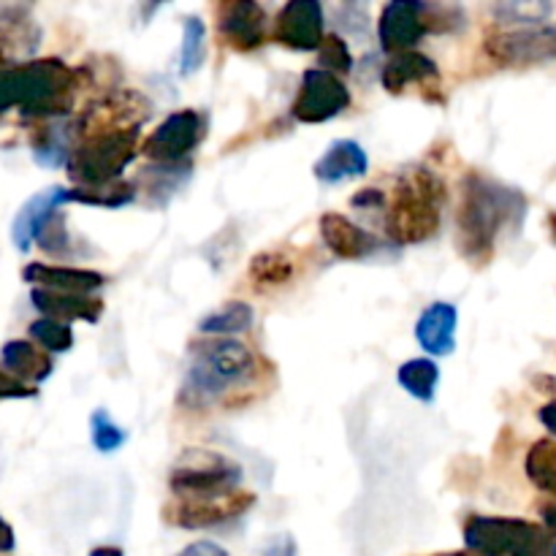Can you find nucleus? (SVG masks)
<instances>
[{
  "label": "nucleus",
  "instance_id": "4be33fe9",
  "mask_svg": "<svg viewBox=\"0 0 556 556\" xmlns=\"http://www.w3.org/2000/svg\"><path fill=\"white\" fill-rule=\"evenodd\" d=\"M440 71L432 58L421 52H402L394 54L389 63L383 65V87L389 92H402L407 85H418V81L438 79Z\"/></svg>",
  "mask_w": 556,
  "mask_h": 556
},
{
  "label": "nucleus",
  "instance_id": "a19ab883",
  "mask_svg": "<svg viewBox=\"0 0 556 556\" xmlns=\"http://www.w3.org/2000/svg\"><path fill=\"white\" fill-rule=\"evenodd\" d=\"M9 63V52H5V47H3V41H0V71H3V65Z\"/></svg>",
  "mask_w": 556,
  "mask_h": 556
},
{
  "label": "nucleus",
  "instance_id": "1a4fd4ad",
  "mask_svg": "<svg viewBox=\"0 0 556 556\" xmlns=\"http://www.w3.org/2000/svg\"><path fill=\"white\" fill-rule=\"evenodd\" d=\"M348 106H351V92L342 85L340 76L329 74V71L309 68L304 71L302 90H299L291 112L299 123L318 125L334 119Z\"/></svg>",
  "mask_w": 556,
  "mask_h": 556
},
{
  "label": "nucleus",
  "instance_id": "412c9836",
  "mask_svg": "<svg viewBox=\"0 0 556 556\" xmlns=\"http://www.w3.org/2000/svg\"><path fill=\"white\" fill-rule=\"evenodd\" d=\"M0 364H3V372H9L11 378H16L25 386L43 383L54 369L49 353L38 351L36 345H30L25 340L5 342L3 351H0Z\"/></svg>",
  "mask_w": 556,
  "mask_h": 556
},
{
  "label": "nucleus",
  "instance_id": "37998d69",
  "mask_svg": "<svg viewBox=\"0 0 556 556\" xmlns=\"http://www.w3.org/2000/svg\"><path fill=\"white\" fill-rule=\"evenodd\" d=\"M548 223H552V233H554V239H556V215H552V220H548Z\"/></svg>",
  "mask_w": 556,
  "mask_h": 556
},
{
  "label": "nucleus",
  "instance_id": "ea45409f",
  "mask_svg": "<svg viewBox=\"0 0 556 556\" xmlns=\"http://www.w3.org/2000/svg\"><path fill=\"white\" fill-rule=\"evenodd\" d=\"M90 556H125L123 548H114V546H101V548H92Z\"/></svg>",
  "mask_w": 556,
  "mask_h": 556
},
{
  "label": "nucleus",
  "instance_id": "58836bf2",
  "mask_svg": "<svg viewBox=\"0 0 556 556\" xmlns=\"http://www.w3.org/2000/svg\"><path fill=\"white\" fill-rule=\"evenodd\" d=\"M14 530H11L3 521V516H0V554H9L11 548H14Z\"/></svg>",
  "mask_w": 556,
  "mask_h": 556
},
{
  "label": "nucleus",
  "instance_id": "f8f14e48",
  "mask_svg": "<svg viewBox=\"0 0 556 556\" xmlns=\"http://www.w3.org/2000/svg\"><path fill=\"white\" fill-rule=\"evenodd\" d=\"M275 38L293 52H315L324 43V9L315 0H291L280 9Z\"/></svg>",
  "mask_w": 556,
  "mask_h": 556
},
{
  "label": "nucleus",
  "instance_id": "9d476101",
  "mask_svg": "<svg viewBox=\"0 0 556 556\" xmlns=\"http://www.w3.org/2000/svg\"><path fill=\"white\" fill-rule=\"evenodd\" d=\"M255 497L248 492H228L215 494V497H199V500H177L168 519L182 530H204V527L226 525V521L239 519L253 508Z\"/></svg>",
  "mask_w": 556,
  "mask_h": 556
},
{
  "label": "nucleus",
  "instance_id": "c85d7f7f",
  "mask_svg": "<svg viewBox=\"0 0 556 556\" xmlns=\"http://www.w3.org/2000/svg\"><path fill=\"white\" fill-rule=\"evenodd\" d=\"M30 337L49 353H68L74 348V331H71L68 324H60V320H33Z\"/></svg>",
  "mask_w": 556,
  "mask_h": 556
},
{
  "label": "nucleus",
  "instance_id": "9b49d317",
  "mask_svg": "<svg viewBox=\"0 0 556 556\" xmlns=\"http://www.w3.org/2000/svg\"><path fill=\"white\" fill-rule=\"evenodd\" d=\"M486 52L505 65H532L552 60L556 58V25L494 33L486 38Z\"/></svg>",
  "mask_w": 556,
  "mask_h": 556
},
{
  "label": "nucleus",
  "instance_id": "6ab92c4d",
  "mask_svg": "<svg viewBox=\"0 0 556 556\" xmlns=\"http://www.w3.org/2000/svg\"><path fill=\"white\" fill-rule=\"evenodd\" d=\"M30 302L38 313H43V318L60 320V324H68V320H87V324H96L103 313V302L81 296V293H60L33 288Z\"/></svg>",
  "mask_w": 556,
  "mask_h": 556
},
{
  "label": "nucleus",
  "instance_id": "7ed1b4c3",
  "mask_svg": "<svg viewBox=\"0 0 556 556\" xmlns=\"http://www.w3.org/2000/svg\"><path fill=\"white\" fill-rule=\"evenodd\" d=\"M76 74L63 60H33L0 71V114L22 109L25 117L68 114L74 106Z\"/></svg>",
  "mask_w": 556,
  "mask_h": 556
},
{
  "label": "nucleus",
  "instance_id": "2eb2a0df",
  "mask_svg": "<svg viewBox=\"0 0 556 556\" xmlns=\"http://www.w3.org/2000/svg\"><path fill=\"white\" fill-rule=\"evenodd\" d=\"M65 193H68V188L52 185V188L33 195V199L16 212L14 226H11V239H14V248L20 250V253H27V250L33 248V242H36V233L41 231L43 223H47L60 206L68 204V201H65Z\"/></svg>",
  "mask_w": 556,
  "mask_h": 556
},
{
  "label": "nucleus",
  "instance_id": "0eeeda50",
  "mask_svg": "<svg viewBox=\"0 0 556 556\" xmlns=\"http://www.w3.org/2000/svg\"><path fill=\"white\" fill-rule=\"evenodd\" d=\"M239 483H242V467L223 454H210V451L185 454L168 476V486L177 494V500H199L237 492Z\"/></svg>",
  "mask_w": 556,
  "mask_h": 556
},
{
  "label": "nucleus",
  "instance_id": "f3484780",
  "mask_svg": "<svg viewBox=\"0 0 556 556\" xmlns=\"http://www.w3.org/2000/svg\"><path fill=\"white\" fill-rule=\"evenodd\" d=\"M318 228L326 248L342 261L367 258V255L375 253V248H378V242H375L364 228H358L356 223L348 220L345 215H337V212H326V215L320 217Z\"/></svg>",
  "mask_w": 556,
  "mask_h": 556
},
{
  "label": "nucleus",
  "instance_id": "ddd939ff",
  "mask_svg": "<svg viewBox=\"0 0 556 556\" xmlns=\"http://www.w3.org/2000/svg\"><path fill=\"white\" fill-rule=\"evenodd\" d=\"M424 11H427V5L413 3V0H394V3L386 5L378 22L380 47L391 54L413 52V47L429 30V25L424 22Z\"/></svg>",
  "mask_w": 556,
  "mask_h": 556
},
{
  "label": "nucleus",
  "instance_id": "f704fd0d",
  "mask_svg": "<svg viewBox=\"0 0 556 556\" xmlns=\"http://www.w3.org/2000/svg\"><path fill=\"white\" fill-rule=\"evenodd\" d=\"M177 556H228V552L212 541H199V543H190V546L182 548Z\"/></svg>",
  "mask_w": 556,
  "mask_h": 556
},
{
  "label": "nucleus",
  "instance_id": "7c9ffc66",
  "mask_svg": "<svg viewBox=\"0 0 556 556\" xmlns=\"http://www.w3.org/2000/svg\"><path fill=\"white\" fill-rule=\"evenodd\" d=\"M33 157H36V163H41V166H47V168L65 166L71 157L68 139H65V134H60L58 128H49L47 134H43V139L33 144Z\"/></svg>",
  "mask_w": 556,
  "mask_h": 556
},
{
  "label": "nucleus",
  "instance_id": "4c0bfd02",
  "mask_svg": "<svg viewBox=\"0 0 556 556\" xmlns=\"http://www.w3.org/2000/svg\"><path fill=\"white\" fill-rule=\"evenodd\" d=\"M541 519H543V530H546L548 535L556 538V503L543 505V508H541Z\"/></svg>",
  "mask_w": 556,
  "mask_h": 556
},
{
  "label": "nucleus",
  "instance_id": "aec40b11",
  "mask_svg": "<svg viewBox=\"0 0 556 556\" xmlns=\"http://www.w3.org/2000/svg\"><path fill=\"white\" fill-rule=\"evenodd\" d=\"M369 168L367 152L358 141L353 139H337L334 144H329V150L320 155V161L315 163V177L326 185H340L348 179L364 177Z\"/></svg>",
  "mask_w": 556,
  "mask_h": 556
},
{
  "label": "nucleus",
  "instance_id": "e433bc0d",
  "mask_svg": "<svg viewBox=\"0 0 556 556\" xmlns=\"http://www.w3.org/2000/svg\"><path fill=\"white\" fill-rule=\"evenodd\" d=\"M538 418H541L543 427L548 429V432L556 438V402H548V405L541 407V413H538Z\"/></svg>",
  "mask_w": 556,
  "mask_h": 556
},
{
  "label": "nucleus",
  "instance_id": "bb28decb",
  "mask_svg": "<svg viewBox=\"0 0 556 556\" xmlns=\"http://www.w3.org/2000/svg\"><path fill=\"white\" fill-rule=\"evenodd\" d=\"M250 277H253L255 286L261 288H277L291 282L293 277V261L286 253H261L250 261Z\"/></svg>",
  "mask_w": 556,
  "mask_h": 556
},
{
  "label": "nucleus",
  "instance_id": "6e6552de",
  "mask_svg": "<svg viewBox=\"0 0 556 556\" xmlns=\"http://www.w3.org/2000/svg\"><path fill=\"white\" fill-rule=\"evenodd\" d=\"M204 139V117H201L195 109H182V112H174L152 130L150 136L141 144L150 161L161 163V166H174V163L182 161L185 155L199 147V141Z\"/></svg>",
  "mask_w": 556,
  "mask_h": 556
},
{
  "label": "nucleus",
  "instance_id": "72a5a7b5",
  "mask_svg": "<svg viewBox=\"0 0 556 556\" xmlns=\"http://www.w3.org/2000/svg\"><path fill=\"white\" fill-rule=\"evenodd\" d=\"M30 396H36L33 386L20 383V380L0 369V400H30Z\"/></svg>",
  "mask_w": 556,
  "mask_h": 556
},
{
  "label": "nucleus",
  "instance_id": "423d86ee",
  "mask_svg": "<svg viewBox=\"0 0 556 556\" xmlns=\"http://www.w3.org/2000/svg\"><path fill=\"white\" fill-rule=\"evenodd\" d=\"M465 543L476 556H556V538L541 525L505 516H470Z\"/></svg>",
  "mask_w": 556,
  "mask_h": 556
},
{
  "label": "nucleus",
  "instance_id": "dca6fc26",
  "mask_svg": "<svg viewBox=\"0 0 556 556\" xmlns=\"http://www.w3.org/2000/svg\"><path fill=\"white\" fill-rule=\"evenodd\" d=\"M25 282H33L43 291H60V293H87L103 288L106 277L98 275L92 269H74V266H49V264H27L22 269Z\"/></svg>",
  "mask_w": 556,
  "mask_h": 556
},
{
  "label": "nucleus",
  "instance_id": "a878e982",
  "mask_svg": "<svg viewBox=\"0 0 556 556\" xmlns=\"http://www.w3.org/2000/svg\"><path fill=\"white\" fill-rule=\"evenodd\" d=\"M206 60V25L201 16H188L182 22V49H179V74L190 76Z\"/></svg>",
  "mask_w": 556,
  "mask_h": 556
},
{
  "label": "nucleus",
  "instance_id": "2f4dec72",
  "mask_svg": "<svg viewBox=\"0 0 556 556\" xmlns=\"http://www.w3.org/2000/svg\"><path fill=\"white\" fill-rule=\"evenodd\" d=\"M318 68L329 71V74H351L353 71V54L348 43L340 36H326L318 49Z\"/></svg>",
  "mask_w": 556,
  "mask_h": 556
},
{
  "label": "nucleus",
  "instance_id": "b1692460",
  "mask_svg": "<svg viewBox=\"0 0 556 556\" xmlns=\"http://www.w3.org/2000/svg\"><path fill=\"white\" fill-rule=\"evenodd\" d=\"M253 307L244 302H231L226 304L217 313L206 315L204 320L199 324L201 334H217L220 340H233V334H242L253 326Z\"/></svg>",
  "mask_w": 556,
  "mask_h": 556
},
{
  "label": "nucleus",
  "instance_id": "79ce46f5",
  "mask_svg": "<svg viewBox=\"0 0 556 556\" xmlns=\"http://www.w3.org/2000/svg\"><path fill=\"white\" fill-rule=\"evenodd\" d=\"M438 556H476V554H470V552H451V554H438Z\"/></svg>",
  "mask_w": 556,
  "mask_h": 556
},
{
  "label": "nucleus",
  "instance_id": "473e14b6",
  "mask_svg": "<svg viewBox=\"0 0 556 556\" xmlns=\"http://www.w3.org/2000/svg\"><path fill=\"white\" fill-rule=\"evenodd\" d=\"M554 11V5L546 3H535V5H503L497 9V14H503L508 22H527V25H538V22L546 20L548 14Z\"/></svg>",
  "mask_w": 556,
  "mask_h": 556
},
{
  "label": "nucleus",
  "instance_id": "c756f323",
  "mask_svg": "<svg viewBox=\"0 0 556 556\" xmlns=\"http://www.w3.org/2000/svg\"><path fill=\"white\" fill-rule=\"evenodd\" d=\"M90 440L98 454H114L125 445L128 434L109 418L106 410H96L90 418Z\"/></svg>",
  "mask_w": 556,
  "mask_h": 556
},
{
  "label": "nucleus",
  "instance_id": "f03ea898",
  "mask_svg": "<svg viewBox=\"0 0 556 556\" xmlns=\"http://www.w3.org/2000/svg\"><path fill=\"white\" fill-rule=\"evenodd\" d=\"M255 375V356L237 340H212L193 345L188 372L179 386V402L188 410H206L231 389Z\"/></svg>",
  "mask_w": 556,
  "mask_h": 556
},
{
  "label": "nucleus",
  "instance_id": "f257e3e1",
  "mask_svg": "<svg viewBox=\"0 0 556 556\" xmlns=\"http://www.w3.org/2000/svg\"><path fill=\"white\" fill-rule=\"evenodd\" d=\"M527 215V201L519 190L503 182L470 174L465 179L459 206V250L465 258L486 264L494 253L500 233L508 226H519Z\"/></svg>",
  "mask_w": 556,
  "mask_h": 556
},
{
  "label": "nucleus",
  "instance_id": "c9c22d12",
  "mask_svg": "<svg viewBox=\"0 0 556 556\" xmlns=\"http://www.w3.org/2000/svg\"><path fill=\"white\" fill-rule=\"evenodd\" d=\"M264 556H296V543L291 535H280L266 546Z\"/></svg>",
  "mask_w": 556,
  "mask_h": 556
},
{
  "label": "nucleus",
  "instance_id": "4468645a",
  "mask_svg": "<svg viewBox=\"0 0 556 556\" xmlns=\"http://www.w3.org/2000/svg\"><path fill=\"white\" fill-rule=\"evenodd\" d=\"M217 27L228 47L237 52H253L264 43L266 14L253 0H233L217 9Z\"/></svg>",
  "mask_w": 556,
  "mask_h": 556
},
{
  "label": "nucleus",
  "instance_id": "20e7f679",
  "mask_svg": "<svg viewBox=\"0 0 556 556\" xmlns=\"http://www.w3.org/2000/svg\"><path fill=\"white\" fill-rule=\"evenodd\" d=\"M445 185L438 174L413 168L396 182L389 212V233L400 244L427 242L440 231Z\"/></svg>",
  "mask_w": 556,
  "mask_h": 556
},
{
  "label": "nucleus",
  "instance_id": "393cba45",
  "mask_svg": "<svg viewBox=\"0 0 556 556\" xmlns=\"http://www.w3.org/2000/svg\"><path fill=\"white\" fill-rule=\"evenodd\" d=\"M527 478L535 483L541 492L552 494L556 500V443L554 440H538L530 448L525 462Z\"/></svg>",
  "mask_w": 556,
  "mask_h": 556
},
{
  "label": "nucleus",
  "instance_id": "39448f33",
  "mask_svg": "<svg viewBox=\"0 0 556 556\" xmlns=\"http://www.w3.org/2000/svg\"><path fill=\"white\" fill-rule=\"evenodd\" d=\"M136 141H139L136 125L96 130L71 152L65 168L71 179L79 182V188H103V185L119 182V174L136 157Z\"/></svg>",
  "mask_w": 556,
  "mask_h": 556
},
{
  "label": "nucleus",
  "instance_id": "cd10ccee",
  "mask_svg": "<svg viewBox=\"0 0 556 556\" xmlns=\"http://www.w3.org/2000/svg\"><path fill=\"white\" fill-rule=\"evenodd\" d=\"M136 195V185L130 182H112L103 185V188H68L65 201H79V204H92V206H109V210H117V206L130 204Z\"/></svg>",
  "mask_w": 556,
  "mask_h": 556
},
{
  "label": "nucleus",
  "instance_id": "5701e85b",
  "mask_svg": "<svg viewBox=\"0 0 556 556\" xmlns=\"http://www.w3.org/2000/svg\"><path fill=\"white\" fill-rule=\"evenodd\" d=\"M396 380H400V386L413 400L432 402L440 383V367L432 358H410V362H405L400 367Z\"/></svg>",
  "mask_w": 556,
  "mask_h": 556
},
{
  "label": "nucleus",
  "instance_id": "a211bd4d",
  "mask_svg": "<svg viewBox=\"0 0 556 556\" xmlns=\"http://www.w3.org/2000/svg\"><path fill=\"white\" fill-rule=\"evenodd\" d=\"M456 313L454 304L434 302L432 307L424 309L416 324V340L429 356H451L456 348Z\"/></svg>",
  "mask_w": 556,
  "mask_h": 556
}]
</instances>
